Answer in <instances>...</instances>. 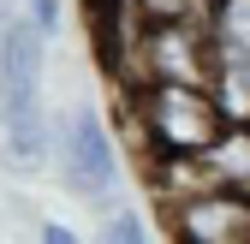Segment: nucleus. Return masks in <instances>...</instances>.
I'll list each match as a JSON object with an SVG mask.
<instances>
[{
  "mask_svg": "<svg viewBox=\"0 0 250 244\" xmlns=\"http://www.w3.org/2000/svg\"><path fill=\"white\" fill-rule=\"evenodd\" d=\"M125 89L143 83H214V48L203 24H143L131 54L113 66Z\"/></svg>",
  "mask_w": 250,
  "mask_h": 244,
  "instance_id": "2",
  "label": "nucleus"
},
{
  "mask_svg": "<svg viewBox=\"0 0 250 244\" xmlns=\"http://www.w3.org/2000/svg\"><path fill=\"white\" fill-rule=\"evenodd\" d=\"M244 131H250V125H244Z\"/></svg>",
  "mask_w": 250,
  "mask_h": 244,
  "instance_id": "14",
  "label": "nucleus"
},
{
  "mask_svg": "<svg viewBox=\"0 0 250 244\" xmlns=\"http://www.w3.org/2000/svg\"><path fill=\"white\" fill-rule=\"evenodd\" d=\"M167 238L173 244H250V197L197 185L167 203Z\"/></svg>",
  "mask_w": 250,
  "mask_h": 244,
  "instance_id": "4",
  "label": "nucleus"
},
{
  "mask_svg": "<svg viewBox=\"0 0 250 244\" xmlns=\"http://www.w3.org/2000/svg\"><path fill=\"white\" fill-rule=\"evenodd\" d=\"M131 12L143 24H203L208 0H131Z\"/></svg>",
  "mask_w": 250,
  "mask_h": 244,
  "instance_id": "10",
  "label": "nucleus"
},
{
  "mask_svg": "<svg viewBox=\"0 0 250 244\" xmlns=\"http://www.w3.org/2000/svg\"><path fill=\"white\" fill-rule=\"evenodd\" d=\"M0 131H6V167L36 173L48 161V113H42V102L0 107Z\"/></svg>",
  "mask_w": 250,
  "mask_h": 244,
  "instance_id": "7",
  "label": "nucleus"
},
{
  "mask_svg": "<svg viewBox=\"0 0 250 244\" xmlns=\"http://www.w3.org/2000/svg\"><path fill=\"white\" fill-rule=\"evenodd\" d=\"M96 244H149V226H143L137 208H113L102 221V232H96Z\"/></svg>",
  "mask_w": 250,
  "mask_h": 244,
  "instance_id": "11",
  "label": "nucleus"
},
{
  "mask_svg": "<svg viewBox=\"0 0 250 244\" xmlns=\"http://www.w3.org/2000/svg\"><path fill=\"white\" fill-rule=\"evenodd\" d=\"M60 179L78 203H113L119 191V149L96 107H72L60 125Z\"/></svg>",
  "mask_w": 250,
  "mask_h": 244,
  "instance_id": "3",
  "label": "nucleus"
},
{
  "mask_svg": "<svg viewBox=\"0 0 250 244\" xmlns=\"http://www.w3.org/2000/svg\"><path fill=\"white\" fill-rule=\"evenodd\" d=\"M214 102H221L227 125H250V72H214Z\"/></svg>",
  "mask_w": 250,
  "mask_h": 244,
  "instance_id": "9",
  "label": "nucleus"
},
{
  "mask_svg": "<svg viewBox=\"0 0 250 244\" xmlns=\"http://www.w3.org/2000/svg\"><path fill=\"white\" fill-rule=\"evenodd\" d=\"M42 244H83V238H78L66 221H42Z\"/></svg>",
  "mask_w": 250,
  "mask_h": 244,
  "instance_id": "13",
  "label": "nucleus"
},
{
  "mask_svg": "<svg viewBox=\"0 0 250 244\" xmlns=\"http://www.w3.org/2000/svg\"><path fill=\"white\" fill-rule=\"evenodd\" d=\"M42 102V30L30 18H0V107Z\"/></svg>",
  "mask_w": 250,
  "mask_h": 244,
  "instance_id": "5",
  "label": "nucleus"
},
{
  "mask_svg": "<svg viewBox=\"0 0 250 244\" xmlns=\"http://www.w3.org/2000/svg\"><path fill=\"white\" fill-rule=\"evenodd\" d=\"M197 173H203V185H221V191L250 197V131L227 125L221 137H214V149L197 161Z\"/></svg>",
  "mask_w": 250,
  "mask_h": 244,
  "instance_id": "8",
  "label": "nucleus"
},
{
  "mask_svg": "<svg viewBox=\"0 0 250 244\" xmlns=\"http://www.w3.org/2000/svg\"><path fill=\"white\" fill-rule=\"evenodd\" d=\"M125 125L155 161H203L214 137L227 131V113L208 83H143L125 89Z\"/></svg>",
  "mask_w": 250,
  "mask_h": 244,
  "instance_id": "1",
  "label": "nucleus"
},
{
  "mask_svg": "<svg viewBox=\"0 0 250 244\" xmlns=\"http://www.w3.org/2000/svg\"><path fill=\"white\" fill-rule=\"evenodd\" d=\"M208 48L214 72H250V0H208Z\"/></svg>",
  "mask_w": 250,
  "mask_h": 244,
  "instance_id": "6",
  "label": "nucleus"
},
{
  "mask_svg": "<svg viewBox=\"0 0 250 244\" xmlns=\"http://www.w3.org/2000/svg\"><path fill=\"white\" fill-rule=\"evenodd\" d=\"M24 18L42 30V36H54L60 24H66V0H24Z\"/></svg>",
  "mask_w": 250,
  "mask_h": 244,
  "instance_id": "12",
  "label": "nucleus"
}]
</instances>
